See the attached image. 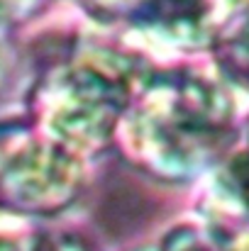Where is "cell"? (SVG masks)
<instances>
[{
  "instance_id": "cell-1",
  "label": "cell",
  "mask_w": 249,
  "mask_h": 251,
  "mask_svg": "<svg viewBox=\"0 0 249 251\" xmlns=\"http://www.w3.org/2000/svg\"><path fill=\"white\" fill-rule=\"evenodd\" d=\"M135 164L168 180H186L215 164L232 132V98L193 69L149 74L122 122Z\"/></svg>"
},
{
  "instance_id": "cell-11",
  "label": "cell",
  "mask_w": 249,
  "mask_h": 251,
  "mask_svg": "<svg viewBox=\"0 0 249 251\" xmlns=\"http://www.w3.org/2000/svg\"><path fill=\"white\" fill-rule=\"evenodd\" d=\"M247 151H249V147H247Z\"/></svg>"
},
{
  "instance_id": "cell-8",
  "label": "cell",
  "mask_w": 249,
  "mask_h": 251,
  "mask_svg": "<svg viewBox=\"0 0 249 251\" xmlns=\"http://www.w3.org/2000/svg\"><path fill=\"white\" fill-rule=\"evenodd\" d=\"M12 49H10V42H7V37L0 32V93H2V88L7 85L10 81V76H12Z\"/></svg>"
},
{
  "instance_id": "cell-3",
  "label": "cell",
  "mask_w": 249,
  "mask_h": 251,
  "mask_svg": "<svg viewBox=\"0 0 249 251\" xmlns=\"http://www.w3.org/2000/svg\"><path fill=\"white\" fill-rule=\"evenodd\" d=\"M83 185L79 154L44 129L0 125V210L54 215L69 207Z\"/></svg>"
},
{
  "instance_id": "cell-7",
  "label": "cell",
  "mask_w": 249,
  "mask_h": 251,
  "mask_svg": "<svg viewBox=\"0 0 249 251\" xmlns=\"http://www.w3.org/2000/svg\"><path fill=\"white\" fill-rule=\"evenodd\" d=\"M0 251H88V249L74 237L0 234Z\"/></svg>"
},
{
  "instance_id": "cell-5",
  "label": "cell",
  "mask_w": 249,
  "mask_h": 251,
  "mask_svg": "<svg viewBox=\"0 0 249 251\" xmlns=\"http://www.w3.org/2000/svg\"><path fill=\"white\" fill-rule=\"evenodd\" d=\"M162 251H249V227H181L166 237Z\"/></svg>"
},
{
  "instance_id": "cell-10",
  "label": "cell",
  "mask_w": 249,
  "mask_h": 251,
  "mask_svg": "<svg viewBox=\"0 0 249 251\" xmlns=\"http://www.w3.org/2000/svg\"><path fill=\"white\" fill-rule=\"evenodd\" d=\"M139 251H162V249H139Z\"/></svg>"
},
{
  "instance_id": "cell-2",
  "label": "cell",
  "mask_w": 249,
  "mask_h": 251,
  "mask_svg": "<svg viewBox=\"0 0 249 251\" xmlns=\"http://www.w3.org/2000/svg\"><path fill=\"white\" fill-rule=\"evenodd\" d=\"M147 76L135 56L81 47L54 66L37 88L39 127L76 154L103 149Z\"/></svg>"
},
{
  "instance_id": "cell-9",
  "label": "cell",
  "mask_w": 249,
  "mask_h": 251,
  "mask_svg": "<svg viewBox=\"0 0 249 251\" xmlns=\"http://www.w3.org/2000/svg\"><path fill=\"white\" fill-rule=\"evenodd\" d=\"M25 0H0V17H5L7 12H12L15 7H20Z\"/></svg>"
},
{
  "instance_id": "cell-4",
  "label": "cell",
  "mask_w": 249,
  "mask_h": 251,
  "mask_svg": "<svg viewBox=\"0 0 249 251\" xmlns=\"http://www.w3.org/2000/svg\"><path fill=\"white\" fill-rule=\"evenodd\" d=\"M103 12L130 20L166 44L193 49L215 44L235 20L237 0H93Z\"/></svg>"
},
{
  "instance_id": "cell-6",
  "label": "cell",
  "mask_w": 249,
  "mask_h": 251,
  "mask_svg": "<svg viewBox=\"0 0 249 251\" xmlns=\"http://www.w3.org/2000/svg\"><path fill=\"white\" fill-rule=\"evenodd\" d=\"M218 64L227 78L249 88V12L232 20L215 39Z\"/></svg>"
}]
</instances>
